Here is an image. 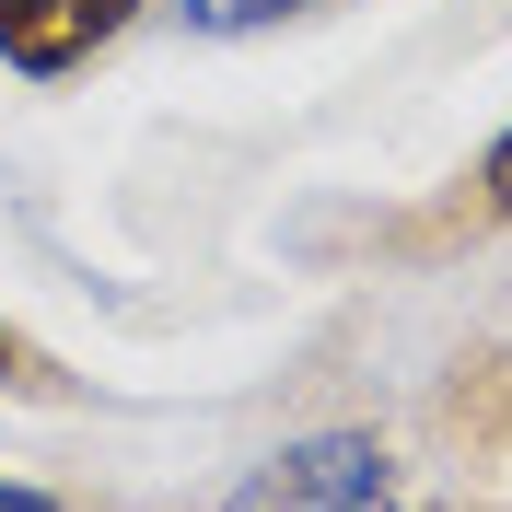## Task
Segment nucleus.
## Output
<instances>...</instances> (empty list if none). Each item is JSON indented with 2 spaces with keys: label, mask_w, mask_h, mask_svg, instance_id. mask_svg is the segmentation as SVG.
<instances>
[{
  "label": "nucleus",
  "mask_w": 512,
  "mask_h": 512,
  "mask_svg": "<svg viewBox=\"0 0 512 512\" xmlns=\"http://www.w3.org/2000/svg\"><path fill=\"white\" fill-rule=\"evenodd\" d=\"M233 512H443L373 431H303L233 489Z\"/></svg>",
  "instance_id": "f257e3e1"
},
{
  "label": "nucleus",
  "mask_w": 512,
  "mask_h": 512,
  "mask_svg": "<svg viewBox=\"0 0 512 512\" xmlns=\"http://www.w3.org/2000/svg\"><path fill=\"white\" fill-rule=\"evenodd\" d=\"M128 12H140V0H0V59L35 70V82H59V70L94 59Z\"/></svg>",
  "instance_id": "f03ea898"
},
{
  "label": "nucleus",
  "mask_w": 512,
  "mask_h": 512,
  "mask_svg": "<svg viewBox=\"0 0 512 512\" xmlns=\"http://www.w3.org/2000/svg\"><path fill=\"white\" fill-rule=\"evenodd\" d=\"M291 12H315V0H175V24L198 35H256V24H291Z\"/></svg>",
  "instance_id": "7ed1b4c3"
},
{
  "label": "nucleus",
  "mask_w": 512,
  "mask_h": 512,
  "mask_svg": "<svg viewBox=\"0 0 512 512\" xmlns=\"http://www.w3.org/2000/svg\"><path fill=\"white\" fill-rule=\"evenodd\" d=\"M0 384H24V396H47L59 373H47V350H35V338H12V326H0Z\"/></svg>",
  "instance_id": "20e7f679"
},
{
  "label": "nucleus",
  "mask_w": 512,
  "mask_h": 512,
  "mask_svg": "<svg viewBox=\"0 0 512 512\" xmlns=\"http://www.w3.org/2000/svg\"><path fill=\"white\" fill-rule=\"evenodd\" d=\"M478 187H489V210H501V222H512V128H501V140H489V163H478Z\"/></svg>",
  "instance_id": "39448f33"
},
{
  "label": "nucleus",
  "mask_w": 512,
  "mask_h": 512,
  "mask_svg": "<svg viewBox=\"0 0 512 512\" xmlns=\"http://www.w3.org/2000/svg\"><path fill=\"white\" fill-rule=\"evenodd\" d=\"M0 512H59L47 489H24V478H0Z\"/></svg>",
  "instance_id": "423d86ee"
}]
</instances>
